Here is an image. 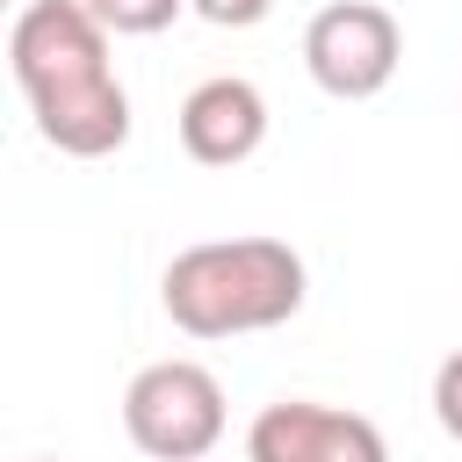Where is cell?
Segmentation results:
<instances>
[{"instance_id": "6", "label": "cell", "mask_w": 462, "mask_h": 462, "mask_svg": "<svg viewBox=\"0 0 462 462\" xmlns=\"http://www.w3.org/2000/svg\"><path fill=\"white\" fill-rule=\"evenodd\" d=\"M267 144V94L238 72H217L202 87H188L180 101V152L195 166H245Z\"/></svg>"}, {"instance_id": "7", "label": "cell", "mask_w": 462, "mask_h": 462, "mask_svg": "<svg viewBox=\"0 0 462 462\" xmlns=\"http://www.w3.org/2000/svg\"><path fill=\"white\" fill-rule=\"evenodd\" d=\"M87 7L108 36H159V29H173V14L188 0H87Z\"/></svg>"}, {"instance_id": "4", "label": "cell", "mask_w": 462, "mask_h": 462, "mask_svg": "<svg viewBox=\"0 0 462 462\" xmlns=\"http://www.w3.org/2000/svg\"><path fill=\"white\" fill-rule=\"evenodd\" d=\"M404 65V29L383 0H332L303 29V72L332 101H375Z\"/></svg>"}, {"instance_id": "3", "label": "cell", "mask_w": 462, "mask_h": 462, "mask_svg": "<svg viewBox=\"0 0 462 462\" xmlns=\"http://www.w3.org/2000/svg\"><path fill=\"white\" fill-rule=\"evenodd\" d=\"M224 383L202 361H152L123 390V433L152 462H202L224 440Z\"/></svg>"}, {"instance_id": "8", "label": "cell", "mask_w": 462, "mask_h": 462, "mask_svg": "<svg viewBox=\"0 0 462 462\" xmlns=\"http://www.w3.org/2000/svg\"><path fill=\"white\" fill-rule=\"evenodd\" d=\"M433 419H440V433L462 448V346L433 368Z\"/></svg>"}, {"instance_id": "2", "label": "cell", "mask_w": 462, "mask_h": 462, "mask_svg": "<svg viewBox=\"0 0 462 462\" xmlns=\"http://www.w3.org/2000/svg\"><path fill=\"white\" fill-rule=\"evenodd\" d=\"M303 289L310 274L289 238H202L159 274V303L188 339L274 332L303 310Z\"/></svg>"}, {"instance_id": "9", "label": "cell", "mask_w": 462, "mask_h": 462, "mask_svg": "<svg viewBox=\"0 0 462 462\" xmlns=\"http://www.w3.org/2000/svg\"><path fill=\"white\" fill-rule=\"evenodd\" d=\"M202 22H217V29H253V22H267V7L274 0H188Z\"/></svg>"}, {"instance_id": "1", "label": "cell", "mask_w": 462, "mask_h": 462, "mask_svg": "<svg viewBox=\"0 0 462 462\" xmlns=\"http://www.w3.org/2000/svg\"><path fill=\"white\" fill-rule=\"evenodd\" d=\"M7 65L51 152L108 159L130 144V94L108 65V29L87 0H29L7 29Z\"/></svg>"}, {"instance_id": "5", "label": "cell", "mask_w": 462, "mask_h": 462, "mask_svg": "<svg viewBox=\"0 0 462 462\" xmlns=\"http://www.w3.org/2000/svg\"><path fill=\"white\" fill-rule=\"evenodd\" d=\"M245 462H390V440L361 411L318 397H274L245 426Z\"/></svg>"}]
</instances>
